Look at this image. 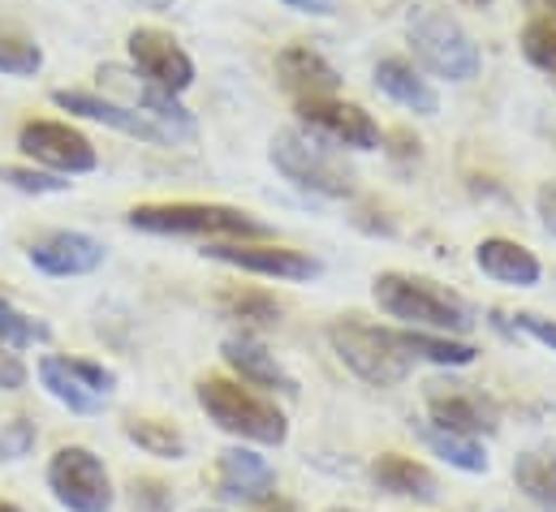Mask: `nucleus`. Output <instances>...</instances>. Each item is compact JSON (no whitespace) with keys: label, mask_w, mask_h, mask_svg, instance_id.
I'll return each instance as SVG.
<instances>
[{"label":"nucleus","mask_w":556,"mask_h":512,"mask_svg":"<svg viewBox=\"0 0 556 512\" xmlns=\"http://www.w3.org/2000/svg\"><path fill=\"white\" fill-rule=\"evenodd\" d=\"M475 263H479L483 276H492V280H501V284H514V289H531V284H540V276H544L540 258L531 255L527 246L509 242V238H483V242L475 246Z\"/></svg>","instance_id":"412c9836"},{"label":"nucleus","mask_w":556,"mask_h":512,"mask_svg":"<svg viewBox=\"0 0 556 512\" xmlns=\"http://www.w3.org/2000/svg\"><path fill=\"white\" fill-rule=\"evenodd\" d=\"M268 159L285 181H293L306 194H319V199H354L358 194L354 168L337 155V146L311 138L306 129H280L273 138Z\"/></svg>","instance_id":"39448f33"},{"label":"nucleus","mask_w":556,"mask_h":512,"mask_svg":"<svg viewBox=\"0 0 556 512\" xmlns=\"http://www.w3.org/2000/svg\"><path fill=\"white\" fill-rule=\"evenodd\" d=\"M194 400L199 409L233 439L247 444H264V448H280L289 439V418L277 409V400H268L264 392L225 380V375H203L194 384Z\"/></svg>","instance_id":"7ed1b4c3"},{"label":"nucleus","mask_w":556,"mask_h":512,"mask_svg":"<svg viewBox=\"0 0 556 512\" xmlns=\"http://www.w3.org/2000/svg\"><path fill=\"white\" fill-rule=\"evenodd\" d=\"M376 91H384L393 104H402V108L415 113V117H435V113H440L435 87L422 78V69H418L415 61H406V56H384V61H376Z\"/></svg>","instance_id":"6ab92c4d"},{"label":"nucleus","mask_w":556,"mask_h":512,"mask_svg":"<svg viewBox=\"0 0 556 512\" xmlns=\"http://www.w3.org/2000/svg\"><path fill=\"white\" fill-rule=\"evenodd\" d=\"M39 384L48 387V396H52V400H61L70 413L91 418V413H100V409H104V396H91L87 387L65 371V362H61V358H39Z\"/></svg>","instance_id":"393cba45"},{"label":"nucleus","mask_w":556,"mask_h":512,"mask_svg":"<svg viewBox=\"0 0 556 512\" xmlns=\"http://www.w3.org/2000/svg\"><path fill=\"white\" fill-rule=\"evenodd\" d=\"M298 126L328 146H350V151L384 146V129L376 126V117L350 100H298Z\"/></svg>","instance_id":"9d476101"},{"label":"nucleus","mask_w":556,"mask_h":512,"mask_svg":"<svg viewBox=\"0 0 556 512\" xmlns=\"http://www.w3.org/2000/svg\"><path fill=\"white\" fill-rule=\"evenodd\" d=\"M199 512H220V509H199Z\"/></svg>","instance_id":"a18cd8bd"},{"label":"nucleus","mask_w":556,"mask_h":512,"mask_svg":"<svg viewBox=\"0 0 556 512\" xmlns=\"http://www.w3.org/2000/svg\"><path fill=\"white\" fill-rule=\"evenodd\" d=\"M285 9L293 13H311V17H332L337 13V0H280Z\"/></svg>","instance_id":"4c0bfd02"},{"label":"nucleus","mask_w":556,"mask_h":512,"mask_svg":"<svg viewBox=\"0 0 556 512\" xmlns=\"http://www.w3.org/2000/svg\"><path fill=\"white\" fill-rule=\"evenodd\" d=\"M130 229L155 238H203V242H268L273 229L229 203H139L126 216Z\"/></svg>","instance_id":"f03ea898"},{"label":"nucleus","mask_w":556,"mask_h":512,"mask_svg":"<svg viewBox=\"0 0 556 512\" xmlns=\"http://www.w3.org/2000/svg\"><path fill=\"white\" fill-rule=\"evenodd\" d=\"M514 483L535 504L556 509V448H531L514 461Z\"/></svg>","instance_id":"5701e85b"},{"label":"nucleus","mask_w":556,"mask_h":512,"mask_svg":"<svg viewBox=\"0 0 556 512\" xmlns=\"http://www.w3.org/2000/svg\"><path fill=\"white\" fill-rule=\"evenodd\" d=\"M535 17H556V0H522Z\"/></svg>","instance_id":"58836bf2"},{"label":"nucleus","mask_w":556,"mask_h":512,"mask_svg":"<svg viewBox=\"0 0 556 512\" xmlns=\"http://www.w3.org/2000/svg\"><path fill=\"white\" fill-rule=\"evenodd\" d=\"M264 512H298V509H293V504H289V500H277V496H273V500H268V504H264Z\"/></svg>","instance_id":"ea45409f"},{"label":"nucleus","mask_w":556,"mask_h":512,"mask_svg":"<svg viewBox=\"0 0 556 512\" xmlns=\"http://www.w3.org/2000/svg\"><path fill=\"white\" fill-rule=\"evenodd\" d=\"M26 258L43 276H87V271L104 267V242H96L91 233L56 229V233H43L39 242H30Z\"/></svg>","instance_id":"4468645a"},{"label":"nucleus","mask_w":556,"mask_h":512,"mask_svg":"<svg viewBox=\"0 0 556 512\" xmlns=\"http://www.w3.org/2000/svg\"><path fill=\"white\" fill-rule=\"evenodd\" d=\"M220 354H225L229 371L238 375V384L264 387V392H285V396H298V384H293V380L280 371L277 354H268V345H264V341H255L251 332H242V336H229V341L220 345Z\"/></svg>","instance_id":"f3484780"},{"label":"nucleus","mask_w":556,"mask_h":512,"mask_svg":"<svg viewBox=\"0 0 556 512\" xmlns=\"http://www.w3.org/2000/svg\"><path fill=\"white\" fill-rule=\"evenodd\" d=\"M371 297H376V306H380L389 319H402L410 332L466 336V332L475 328L470 306H466L453 289H444V284H435V280H427V276L384 271V276H376Z\"/></svg>","instance_id":"f257e3e1"},{"label":"nucleus","mask_w":556,"mask_h":512,"mask_svg":"<svg viewBox=\"0 0 556 512\" xmlns=\"http://www.w3.org/2000/svg\"><path fill=\"white\" fill-rule=\"evenodd\" d=\"M462 4H475V9H483V4H492V0H462Z\"/></svg>","instance_id":"37998d69"},{"label":"nucleus","mask_w":556,"mask_h":512,"mask_svg":"<svg viewBox=\"0 0 556 512\" xmlns=\"http://www.w3.org/2000/svg\"><path fill=\"white\" fill-rule=\"evenodd\" d=\"M0 512H22L17 504H9V500H0Z\"/></svg>","instance_id":"79ce46f5"},{"label":"nucleus","mask_w":556,"mask_h":512,"mask_svg":"<svg viewBox=\"0 0 556 512\" xmlns=\"http://www.w3.org/2000/svg\"><path fill=\"white\" fill-rule=\"evenodd\" d=\"M17 387H26V362L9 345H0V392H17Z\"/></svg>","instance_id":"c9c22d12"},{"label":"nucleus","mask_w":556,"mask_h":512,"mask_svg":"<svg viewBox=\"0 0 556 512\" xmlns=\"http://www.w3.org/2000/svg\"><path fill=\"white\" fill-rule=\"evenodd\" d=\"M203 255L216 263H229L238 271H255V276H273V280H315L324 267L319 258L293 246H277V242H207Z\"/></svg>","instance_id":"f8f14e48"},{"label":"nucleus","mask_w":556,"mask_h":512,"mask_svg":"<svg viewBox=\"0 0 556 512\" xmlns=\"http://www.w3.org/2000/svg\"><path fill=\"white\" fill-rule=\"evenodd\" d=\"M61 362H65V371H70L78 384L87 387L91 396H104V400H109V392L117 387V375H113L109 367L91 362V358H61Z\"/></svg>","instance_id":"2f4dec72"},{"label":"nucleus","mask_w":556,"mask_h":512,"mask_svg":"<svg viewBox=\"0 0 556 512\" xmlns=\"http://www.w3.org/2000/svg\"><path fill=\"white\" fill-rule=\"evenodd\" d=\"M514 328H518V332H527L531 341L548 345V349L556 354V323H553V319H544V315H531V310H522V315L514 319Z\"/></svg>","instance_id":"f704fd0d"},{"label":"nucleus","mask_w":556,"mask_h":512,"mask_svg":"<svg viewBox=\"0 0 556 512\" xmlns=\"http://www.w3.org/2000/svg\"><path fill=\"white\" fill-rule=\"evenodd\" d=\"M139 4H147V9H168L173 0H139Z\"/></svg>","instance_id":"a19ab883"},{"label":"nucleus","mask_w":556,"mask_h":512,"mask_svg":"<svg viewBox=\"0 0 556 512\" xmlns=\"http://www.w3.org/2000/svg\"><path fill=\"white\" fill-rule=\"evenodd\" d=\"M418 435H422V444L444 461V465H453V470H462V474H488V457H483V448H479V439H462V435H448V431H440V426H418Z\"/></svg>","instance_id":"bb28decb"},{"label":"nucleus","mask_w":556,"mask_h":512,"mask_svg":"<svg viewBox=\"0 0 556 512\" xmlns=\"http://www.w3.org/2000/svg\"><path fill=\"white\" fill-rule=\"evenodd\" d=\"M427 413H431V426L462 435V439H483L496 431V405L479 392H466V387L427 392Z\"/></svg>","instance_id":"2eb2a0df"},{"label":"nucleus","mask_w":556,"mask_h":512,"mask_svg":"<svg viewBox=\"0 0 556 512\" xmlns=\"http://www.w3.org/2000/svg\"><path fill=\"white\" fill-rule=\"evenodd\" d=\"M371 483L397 500H418V504H435L440 500V483L427 465H418L415 457L402 452H384L371 461Z\"/></svg>","instance_id":"aec40b11"},{"label":"nucleus","mask_w":556,"mask_h":512,"mask_svg":"<svg viewBox=\"0 0 556 512\" xmlns=\"http://www.w3.org/2000/svg\"><path fill=\"white\" fill-rule=\"evenodd\" d=\"M535 212H540L544 233H548V238H556V181H544V185L535 190Z\"/></svg>","instance_id":"e433bc0d"},{"label":"nucleus","mask_w":556,"mask_h":512,"mask_svg":"<svg viewBox=\"0 0 556 512\" xmlns=\"http://www.w3.org/2000/svg\"><path fill=\"white\" fill-rule=\"evenodd\" d=\"M328 345L341 358V367L350 375H358L363 384L371 387H397L410 380L415 358L402 341V332L380 328V323H363L358 315L332 319L328 323Z\"/></svg>","instance_id":"20e7f679"},{"label":"nucleus","mask_w":556,"mask_h":512,"mask_svg":"<svg viewBox=\"0 0 556 512\" xmlns=\"http://www.w3.org/2000/svg\"><path fill=\"white\" fill-rule=\"evenodd\" d=\"M96 78H100V87H109V91H113L109 100H117L122 108L139 113L142 121H151V126L160 129L168 142H194V133H199L194 113H190V108H181V100H177V95H168V91L151 87L147 78L126 74L122 65H104Z\"/></svg>","instance_id":"6e6552de"},{"label":"nucleus","mask_w":556,"mask_h":512,"mask_svg":"<svg viewBox=\"0 0 556 512\" xmlns=\"http://www.w3.org/2000/svg\"><path fill=\"white\" fill-rule=\"evenodd\" d=\"M216 496L229 504H268L277 496V470L251 448H225L216 461Z\"/></svg>","instance_id":"ddd939ff"},{"label":"nucleus","mask_w":556,"mask_h":512,"mask_svg":"<svg viewBox=\"0 0 556 512\" xmlns=\"http://www.w3.org/2000/svg\"><path fill=\"white\" fill-rule=\"evenodd\" d=\"M406 349L415 362H431V367H470L479 358V349L470 341H457V336H440V332H402Z\"/></svg>","instance_id":"b1692460"},{"label":"nucleus","mask_w":556,"mask_h":512,"mask_svg":"<svg viewBox=\"0 0 556 512\" xmlns=\"http://www.w3.org/2000/svg\"><path fill=\"white\" fill-rule=\"evenodd\" d=\"M35 448V426L26 418H13L0 426V461H17Z\"/></svg>","instance_id":"72a5a7b5"},{"label":"nucleus","mask_w":556,"mask_h":512,"mask_svg":"<svg viewBox=\"0 0 556 512\" xmlns=\"http://www.w3.org/2000/svg\"><path fill=\"white\" fill-rule=\"evenodd\" d=\"M52 104H56V108H65V113H74V117H87V121H100V126L122 129V133H130V138L168 146V138L151 126V121H142L139 113L122 108V104H117V100H109V95H96V91H52Z\"/></svg>","instance_id":"a211bd4d"},{"label":"nucleus","mask_w":556,"mask_h":512,"mask_svg":"<svg viewBox=\"0 0 556 512\" xmlns=\"http://www.w3.org/2000/svg\"><path fill=\"white\" fill-rule=\"evenodd\" d=\"M324 512H363V509H341V504H337V509H324Z\"/></svg>","instance_id":"c03bdc74"},{"label":"nucleus","mask_w":556,"mask_h":512,"mask_svg":"<svg viewBox=\"0 0 556 512\" xmlns=\"http://www.w3.org/2000/svg\"><path fill=\"white\" fill-rule=\"evenodd\" d=\"M43 478H48L52 500L70 512H109L113 500H117L104 461H100L91 448H83V444L56 448Z\"/></svg>","instance_id":"0eeeda50"},{"label":"nucleus","mask_w":556,"mask_h":512,"mask_svg":"<svg viewBox=\"0 0 556 512\" xmlns=\"http://www.w3.org/2000/svg\"><path fill=\"white\" fill-rule=\"evenodd\" d=\"M406 39H410L415 61L427 74H435V78L470 82V78L479 74V65H483V52H479V43L470 39V30H466L457 17H448V13L431 9V4H415V9H410V17H406Z\"/></svg>","instance_id":"423d86ee"},{"label":"nucleus","mask_w":556,"mask_h":512,"mask_svg":"<svg viewBox=\"0 0 556 512\" xmlns=\"http://www.w3.org/2000/svg\"><path fill=\"white\" fill-rule=\"evenodd\" d=\"M39 69H43V48L17 22H0V74L35 78Z\"/></svg>","instance_id":"cd10ccee"},{"label":"nucleus","mask_w":556,"mask_h":512,"mask_svg":"<svg viewBox=\"0 0 556 512\" xmlns=\"http://www.w3.org/2000/svg\"><path fill=\"white\" fill-rule=\"evenodd\" d=\"M17 146L26 159L43 164L56 177H78V172H96L100 151L83 129L65 126V121H26L17 129Z\"/></svg>","instance_id":"1a4fd4ad"},{"label":"nucleus","mask_w":556,"mask_h":512,"mask_svg":"<svg viewBox=\"0 0 556 512\" xmlns=\"http://www.w3.org/2000/svg\"><path fill=\"white\" fill-rule=\"evenodd\" d=\"M522 56L535 69L556 74V17H531L522 26Z\"/></svg>","instance_id":"c85d7f7f"},{"label":"nucleus","mask_w":556,"mask_h":512,"mask_svg":"<svg viewBox=\"0 0 556 512\" xmlns=\"http://www.w3.org/2000/svg\"><path fill=\"white\" fill-rule=\"evenodd\" d=\"M0 181L22 190V194H65L70 181L48 172V168H22V164H0Z\"/></svg>","instance_id":"7c9ffc66"},{"label":"nucleus","mask_w":556,"mask_h":512,"mask_svg":"<svg viewBox=\"0 0 556 512\" xmlns=\"http://www.w3.org/2000/svg\"><path fill=\"white\" fill-rule=\"evenodd\" d=\"M216 310L225 319L242 323V328H273V323H280V302L268 289H251V284L216 293Z\"/></svg>","instance_id":"4be33fe9"},{"label":"nucleus","mask_w":556,"mask_h":512,"mask_svg":"<svg viewBox=\"0 0 556 512\" xmlns=\"http://www.w3.org/2000/svg\"><path fill=\"white\" fill-rule=\"evenodd\" d=\"M122 431H126L130 444H139L147 457H160V461H181V457H186V435H181L173 422H160V418H126Z\"/></svg>","instance_id":"a878e982"},{"label":"nucleus","mask_w":556,"mask_h":512,"mask_svg":"<svg viewBox=\"0 0 556 512\" xmlns=\"http://www.w3.org/2000/svg\"><path fill=\"white\" fill-rule=\"evenodd\" d=\"M39 341H48V328L35 323L30 315H22L13 302L0 297V345H9V349L17 354V349H30V345H39Z\"/></svg>","instance_id":"c756f323"},{"label":"nucleus","mask_w":556,"mask_h":512,"mask_svg":"<svg viewBox=\"0 0 556 512\" xmlns=\"http://www.w3.org/2000/svg\"><path fill=\"white\" fill-rule=\"evenodd\" d=\"M126 48H130V61H135L139 78H147L151 87H160L168 95H181V91L194 87V61H190V52L168 30H160V26H135L130 39H126Z\"/></svg>","instance_id":"9b49d317"},{"label":"nucleus","mask_w":556,"mask_h":512,"mask_svg":"<svg viewBox=\"0 0 556 512\" xmlns=\"http://www.w3.org/2000/svg\"><path fill=\"white\" fill-rule=\"evenodd\" d=\"M277 78L293 100H332L341 91V74L311 48V43H289L277 52Z\"/></svg>","instance_id":"dca6fc26"},{"label":"nucleus","mask_w":556,"mask_h":512,"mask_svg":"<svg viewBox=\"0 0 556 512\" xmlns=\"http://www.w3.org/2000/svg\"><path fill=\"white\" fill-rule=\"evenodd\" d=\"M130 504L139 512H168L173 509V487L160 478H135L130 483Z\"/></svg>","instance_id":"473e14b6"}]
</instances>
